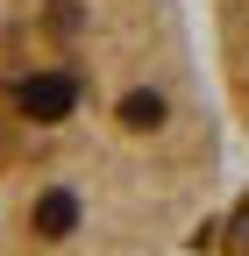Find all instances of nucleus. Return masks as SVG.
Here are the masks:
<instances>
[{"mask_svg": "<svg viewBox=\"0 0 249 256\" xmlns=\"http://www.w3.org/2000/svg\"><path fill=\"white\" fill-rule=\"evenodd\" d=\"M221 121L185 0H0V256H178Z\"/></svg>", "mask_w": 249, "mask_h": 256, "instance_id": "1", "label": "nucleus"}, {"mask_svg": "<svg viewBox=\"0 0 249 256\" xmlns=\"http://www.w3.org/2000/svg\"><path fill=\"white\" fill-rule=\"evenodd\" d=\"M206 57H214L221 107L249 142V0H206Z\"/></svg>", "mask_w": 249, "mask_h": 256, "instance_id": "2", "label": "nucleus"}]
</instances>
